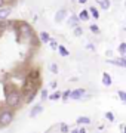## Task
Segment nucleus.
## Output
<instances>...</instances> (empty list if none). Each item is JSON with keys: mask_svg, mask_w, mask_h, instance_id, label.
Instances as JSON below:
<instances>
[{"mask_svg": "<svg viewBox=\"0 0 126 133\" xmlns=\"http://www.w3.org/2000/svg\"><path fill=\"white\" fill-rule=\"evenodd\" d=\"M111 83H113L111 76H110L108 72H102V84L108 87V86H111Z\"/></svg>", "mask_w": 126, "mask_h": 133, "instance_id": "nucleus-9", "label": "nucleus"}, {"mask_svg": "<svg viewBox=\"0 0 126 133\" xmlns=\"http://www.w3.org/2000/svg\"><path fill=\"white\" fill-rule=\"evenodd\" d=\"M42 111H43V107H42V104H37L36 107H33V108H31V111H30V117L33 118V117H36V115H39Z\"/></svg>", "mask_w": 126, "mask_h": 133, "instance_id": "nucleus-8", "label": "nucleus"}, {"mask_svg": "<svg viewBox=\"0 0 126 133\" xmlns=\"http://www.w3.org/2000/svg\"><path fill=\"white\" fill-rule=\"evenodd\" d=\"M22 102V95L21 92H10L9 95H6V105L8 107H12V108H18Z\"/></svg>", "mask_w": 126, "mask_h": 133, "instance_id": "nucleus-1", "label": "nucleus"}, {"mask_svg": "<svg viewBox=\"0 0 126 133\" xmlns=\"http://www.w3.org/2000/svg\"><path fill=\"white\" fill-rule=\"evenodd\" d=\"M64 16H65V9L58 10V12H56V15H55V21H56V22H61V21L64 19Z\"/></svg>", "mask_w": 126, "mask_h": 133, "instance_id": "nucleus-14", "label": "nucleus"}, {"mask_svg": "<svg viewBox=\"0 0 126 133\" xmlns=\"http://www.w3.org/2000/svg\"><path fill=\"white\" fill-rule=\"evenodd\" d=\"M117 95H119V98L122 99V102H125L126 104V92L125 90H119L117 92Z\"/></svg>", "mask_w": 126, "mask_h": 133, "instance_id": "nucleus-19", "label": "nucleus"}, {"mask_svg": "<svg viewBox=\"0 0 126 133\" xmlns=\"http://www.w3.org/2000/svg\"><path fill=\"white\" fill-rule=\"evenodd\" d=\"M12 12L10 6H5V8H0V19H8V16Z\"/></svg>", "mask_w": 126, "mask_h": 133, "instance_id": "nucleus-7", "label": "nucleus"}, {"mask_svg": "<svg viewBox=\"0 0 126 133\" xmlns=\"http://www.w3.org/2000/svg\"><path fill=\"white\" fill-rule=\"evenodd\" d=\"M74 30V36H82L83 34V30H82V27L79 25V27H76V28H73Z\"/></svg>", "mask_w": 126, "mask_h": 133, "instance_id": "nucleus-21", "label": "nucleus"}, {"mask_svg": "<svg viewBox=\"0 0 126 133\" xmlns=\"http://www.w3.org/2000/svg\"><path fill=\"white\" fill-rule=\"evenodd\" d=\"M59 129H61V132H62V133H67V132H68V126H67L65 123H61V124H59Z\"/></svg>", "mask_w": 126, "mask_h": 133, "instance_id": "nucleus-23", "label": "nucleus"}, {"mask_svg": "<svg viewBox=\"0 0 126 133\" xmlns=\"http://www.w3.org/2000/svg\"><path fill=\"white\" fill-rule=\"evenodd\" d=\"M36 95H37V89H30L28 92L24 93V102L25 104H30V102L36 98Z\"/></svg>", "mask_w": 126, "mask_h": 133, "instance_id": "nucleus-4", "label": "nucleus"}, {"mask_svg": "<svg viewBox=\"0 0 126 133\" xmlns=\"http://www.w3.org/2000/svg\"><path fill=\"white\" fill-rule=\"evenodd\" d=\"M125 6H126V0H125Z\"/></svg>", "mask_w": 126, "mask_h": 133, "instance_id": "nucleus-33", "label": "nucleus"}, {"mask_svg": "<svg viewBox=\"0 0 126 133\" xmlns=\"http://www.w3.org/2000/svg\"><path fill=\"white\" fill-rule=\"evenodd\" d=\"M105 118L108 120V121H114V114L108 111V112H105Z\"/></svg>", "mask_w": 126, "mask_h": 133, "instance_id": "nucleus-22", "label": "nucleus"}, {"mask_svg": "<svg viewBox=\"0 0 126 133\" xmlns=\"http://www.w3.org/2000/svg\"><path fill=\"white\" fill-rule=\"evenodd\" d=\"M70 93H71V90H65V92L62 93V99H65V101L70 99Z\"/></svg>", "mask_w": 126, "mask_h": 133, "instance_id": "nucleus-26", "label": "nucleus"}, {"mask_svg": "<svg viewBox=\"0 0 126 133\" xmlns=\"http://www.w3.org/2000/svg\"><path fill=\"white\" fill-rule=\"evenodd\" d=\"M5 6H8V2L6 0H0V8H5Z\"/></svg>", "mask_w": 126, "mask_h": 133, "instance_id": "nucleus-27", "label": "nucleus"}, {"mask_svg": "<svg viewBox=\"0 0 126 133\" xmlns=\"http://www.w3.org/2000/svg\"><path fill=\"white\" fill-rule=\"evenodd\" d=\"M48 96V90H42V99H46Z\"/></svg>", "mask_w": 126, "mask_h": 133, "instance_id": "nucleus-28", "label": "nucleus"}, {"mask_svg": "<svg viewBox=\"0 0 126 133\" xmlns=\"http://www.w3.org/2000/svg\"><path fill=\"white\" fill-rule=\"evenodd\" d=\"M108 64H111V65H117V66H126V58L122 56L119 59H107Z\"/></svg>", "mask_w": 126, "mask_h": 133, "instance_id": "nucleus-5", "label": "nucleus"}, {"mask_svg": "<svg viewBox=\"0 0 126 133\" xmlns=\"http://www.w3.org/2000/svg\"><path fill=\"white\" fill-rule=\"evenodd\" d=\"M89 123H91L89 117H79L77 118V124H89Z\"/></svg>", "mask_w": 126, "mask_h": 133, "instance_id": "nucleus-18", "label": "nucleus"}, {"mask_svg": "<svg viewBox=\"0 0 126 133\" xmlns=\"http://www.w3.org/2000/svg\"><path fill=\"white\" fill-rule=\"evenodd\" d=\"M119 53H120L122 56L126 58V43H125V42L119 44Z\"/></svg>", "mask_w": 126, "mask_h": 133, "instance_id": "nucleus-17", "label": "nucleus"}, {"mask_svg": "<svg viewBox=\"0 0 126 133\" xmlns=\"http://www.w3.org/2000/svg\"><path fill=\"white\" fill-rule=\"evenodd\" d=\"M48 98H49L51 101H58V99H61V98H62V92H58V90H56V92H53L52 95H49Z\"/></svg>", "mask_w": 126, "mask_h": 133, "instance_id": "nucleus-15", "label": "nucleus"}, {"mask_svg": "<svg viewBox=\"0 0 126 133\" xmlns=\"http://www.w3.org/2000/svg\"><path fill=\"white\" fill-rule=\"evenodd\" d=\"M71 133H79V129H77V130H73Z\"/></svg>", "mask_w": 126, "mask_h": 133, "instance_id": "nucleus-31", "label": "nucleus"}, {"mask_svg": "<svg viewBox=\"0 0 126 133\" xmlns=\"http://www.w3.org/2000/svg\"><path fill=\"white\" fill-rule=\"evenodd\" d=\"M97 3H98L99 6H101V9H104V10L110 9V6H111L110 0H97Z\"/></svg>", "mask_w": 126, "mask_h": 133, "instance_id": "nucleus-12", "label": "nucleus"}, {"mask_svg": "<svg viewBox=\"0 0 126 133\" xmlns=\"http://www.w3.org/2000/svg\"><path fill=\"white\" fill-rule=\"evenodd\" d=\"M68 25L71 27V28H76V27H79V24H80V19H79L77 15H71L70 18H68Z\"/></svg>", "mask_w": 126, "mask_h": 133, "instance_id": "nucleus-6", "label": "nucleus"}, {"mask_svg": "<svg viewBox=\"0 0 126 133\" xmlns=\"http://www.w3.org/2000/svg\"><path fill=\"white\" fill-rule=\"evenodd\" d=\"M51 71H52L53 74H56V72H58V65H56V64H51Z\"/></svg>", "mask_w": 126, "mask_h": 133, "instance_id": "nucleus-25", "label": "nucleus"}, {"mask_svg": "<svg viewBox=\"0 0 126 133\" xmlns=\"http://www.w3.org/2000/svg\"><path fill=\"white\" fill-rule=\"evenodd\" d=\"M73 2H77V0H73Z\"/></svg>", "mask_w": 126, "mask_h": 133, "instance_id": "nucleus-34", "label": "nucleus"}, {"mask_svg": "<svg viewBox=\"0 0 126 133\" xmlns=\"http://www.w3.org/2000/svg\"><path fill=\"white\" fill-rule=\"evenodd\" d=\"M12 120H14V112H12L10 109L2 111V112H0V127L9 126V124L12 123Z\"/></svg>", "mask_w": 126, "mask_h": 133, "instance_id": "nucleus-2", "label": "nucleus"}, {"mask_svg": "<svg viewBox=\"0 0 126 133\" xmlns=\"http://www.w3.org/2000/svg\"><path fill=\"white\" fill-rule=\"evenodd\" d=\"M79 133H86V130L85 129H79Z\"/></svg>", "mask_w": 126, "mask_h": 133, "instance_id": "nucleus-30", "label": "nucleus"}, {"mask_svg": "<svg viewBox=\"0 0 126 133\" xmlns=\"http://www.w3.org/2000/svg\"><path fill=\"white\" fill-rule=\"evenodd\" d=\"M77 2H79V3H80V5H83V3H86L87 0H77Z\"/></svg>", "mask_w": 126, "mask_h": 133, "instance_id": "nucleus-29", "label": "nucleus"}, {"mask_svg": "<svg viewBox=\"0 0 126 133\" xmlns=\"http://www.w3.org/2000/svg\"><path fill=\"white\" fill-rule=\"evenodd\" d=\"M125 30H126V28H125Z\"/></svg>", "mask_w": 126, "mask_h": 133, "instance_id": "nucleus-35", "label": "nucleus"}, {"mask_svg": "<svg viewBox=\"0 0 126 133\" xmlns=\"http://www.w3.org/2000/svg\"><path fill=\"white\" fill-rule=\"evenodd\" d=\"M89 18H91L89 10H87V9L80 10V14H79V19H80V21H89Z\"/></svg>", "mask_w": 126, "mask_h": 133, "instance_id": "nucleus-11", "label": "nucleus"}, {"mask_svg": "<svg viewBox=\"0 0 126 133\" xmlns=\"http://www.w3.org/2000/svg\"><path fill=\"white\" fill-rule=\"evenodd\" d=\"M89 30H91L92 33H95V34H99V28H98V25H95V24H91Z\"/></svg>", "mask_w": 126, "mask_h": 133, "instance_id": "nucleus-20", "label": "nucleus"}, {"mask_svg": "<svg viewBox=\"0 0 126 133\" xmlns=\"http://www.w3.org/2000/svg\"><path fill=\"white\" fill-rule=\"evenodd\" d=\"M123 129H125V133H126V126H123Z\"/></svg>", "mask_w": 126, "mask_h": 133, "instance_id": "nucleus-32", "label": "nucleus"}, {"mask_svg": "<svg viewBox=\"0 0 126 133\" xmlns=\"http://www.w3.org/2000/svg\"><path fill=\"white\" fill-rule=\"evenodd\" d=\"M49 46H51V49H58V46H59V44H58V43H56V42H55V40L52 38V40L49 42Z\"/></svg>", "mask_w": 126, "mask_h": 133, "instance_id": "nucleus-24", "label": "nucleus"}, {"mask_svg": "<svg viewBox=\"0 0 126 133\" xmlns=\"http://www.w3.org/2000/svg\"><path fill=\"white\" fill-rule=\"evenodd\" d=\"M58 52H59L61 56H68V55H70V52H68L67 49H65V46H62V44H59L58 46Z\"/></svg>", "mask_w": 126, "mask_h": 133, "instance_id": "nucleus-16", "label": "nucleus"}, {"mask_svg": "<svg viewBox=\"0 0 126 133\" xmlns=\"http://www.w3.org/2000/svg\"><path fill=\"white\" fill-rule=\"evenodd\" d=\"M39 38L42 43H49L51 40H52V37H51V34L46 33V31H42V33L39 34Z\"/></svg>", "mask_w": 126, "mask_h": 133, "instance_id": "nucleus-10", "label": "nucleus"}, {"mask_svg": "<svg viewBox=\"0 0 126 133\" xmlns=\"http://www.w3.org/2000/svg\"><path fill=\"white\" fill-rule=\"evenodd\" d=\"M87 10H89V14H91V16H92L93 19H98V18H99V12H98V9L95 8V6H91Z\"/></svg>", "mask_w": 126, "mask_h": 133, "instance_id": "nucleus-13", "label": "nucleus"}, {"mask_svg": "<svg viewBox=\"0 0 126 133\" xmlns=\"http://www.w3.org/2000/svg\"><path fill=\"white\" fill-rule=\"evenodd\" d=\"M83 95H86V90H85V89H74V90H71V93H70V99L79 101V99L83 98Z\"/></svg>", "mask_w": 126, "mask_h": 133, "instance_id": "nucleus-3", "label": "nucleus"}]
</instances>
